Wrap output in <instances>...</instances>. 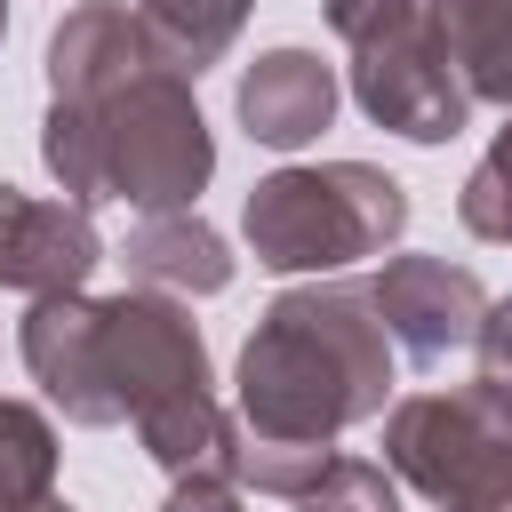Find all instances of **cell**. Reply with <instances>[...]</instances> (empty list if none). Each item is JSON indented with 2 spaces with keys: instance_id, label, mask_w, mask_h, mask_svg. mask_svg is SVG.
Listing matches in <instances>:
<instances>
[{
  "instance_id": "20",
  "label": "cell",
  "mask_w": 512,
  "mask_h": 512,
  "mask_svg": "<svg viewBox=\"0 0 512 512\" xmlns=\"http://www.w3.org/2000/svg\"><path fill=\"white\" fill-rule=\"evenodd\" d=\"M504 312H512V296H504Z\"/></svg>"
},
{
  "instance_id": "17",
  "label": "cell",
  "mask_w": 512,
  "mask_h": 512,
  "mask_svg": "<svg viewBox=\"0 0 512 512\" xmlns=\"http://www.w3.org/2000/svg\"><path fill=\"white\" fill-rule=\"evenodd\" d=\"M160 512H240V488L224 480V472H192V480H176L168 488V504Z\"/></svg>"
},
{
  "instance_id": "5",
  "label": "cell",
  "mask_w": 512,
  "mask_h": 512,
  "mask_svg": "<svg viewBox=\"0 0 512 512\" xmlns=\"http://www.w3.org/2000/svg\"><path fill=\"white\" fill-rule=\"evenodd\" d=\"M328 24L352 48V96L376 128L408 144H448L472 128V96L440 48L432 0H328Z\"/></svg>"
},
{
  "instance_id": "19",
  "label": "cell",
  "mask_w": 512,
  "mask_h": 512,
  "mask_svg": "<svg viewBox=\"0 0 512 512\" xmlns=\"http://www.w3.org/2000/svg\"><path fill=\"white\" fill-rule=\"evenodd\" d=\"M0 32H8V0H0Z\"/></svg>"
},
{
  "instance_id": "16",
  "label": "cell",
  "mask_w": 512,
  "mask_h": 512,
  "mask_svg": "<svg viewBox=\"0 0 512 512\" xmlns=\"http://www.w3.org/2000/svg\"><path fill=\"white\" fill-rule=\"evenodd\" d=\"M472 392H480L496 416H512V312H504V304H488V320H480V336H472Z\"/></svg>"
},
{
  "instance_id": "13",
  "label": "cell",
  "mask_w": 512,
  "mask_h": 512,
  "mask_svg": "<svg viewBox=\"0 0 512 512\" xmlns=\"http://www.w3.org/2000/svg\"><path fill=\"white\" fill-rule=\"evenodd\" d=\"M56 496V424L32 400H0V512H40Z\"/></svg>"
},
{
  "instance_id": "3",
  "label": "cell",
  "mask_w": 512,
  "mask_h": 512,
  "mask_svg": "<svg viewBox=\"0 0 512 512\" xmlns=\"http://www.w3.org/2000/svg\"><path fill=\"white\" fill-rule=\"evenodd\" d=\"M240 432L288 448H336L352 424L392 400V336L368 304V280L280 288L240 344Z\"/></svg>"
},
{
  "instance_id": "18",
  "label": "cell",
  "mask_w": 512,
  "mask_h": 512,
  "mask_svg": "<svg viewBox=\"0 0 512 512\" xmlns=\"http://www.w3.org/2000/svg\"><path fill=\"white\" fill-rule=\"evenodd\" d=\"M40 512H80V504H64V496H48V504H40Z\"/></svg>"
},
{
  "instance_id": "9",
  "label": "cell",
  "mask_w": 512,
  "mask_h": 512,
  "mask_svg": "<svg viewBox=\"0 0 512 512\" xmlns=\"http://www.w3.org/2000/svg\"><path fill=\"white\" fill-rule=\"evenodd\" d=\"M336 104H344V88H336V64L320 48H264L240 72V88H232V112H240L248 144H264V152L320 144L328 120H336Z\"/></svg>"
},
{
  "instance_id": "14",
  "label": "cell",
  "mask_w": 512,
  "mask_h": 512,
  "mask_svg": "<svg viewBox=\"0 0 512 512\" xmlns=\"http://www.w3.org/2000/svg\"><path fill=\"white\" fill-rule=\"evenodd\" d=\"M456 216H464V232H472V240L512 248V120L496 128V144H488V152H480V168L464 176Z\"/></svg>"
},
{
  "instance_id": "15",
  "label": "cell",
  "mask_w": 512,
  "mask_h": 512,
  "mask_svg": "<svg viewBox=\"0 0 512 512\" xmlns=\"http://www.w3.org/2000/svg\"><path fill=\"white\" fill-rule=\"evenodd\" d=\"M296 512H400V480L368 456H328V472L296 496Z\"/></svg>"
},
{
  "instance_id": "1",
  "label": "cell",
  "mask_w": 512,
  "mask_h": 512,
  "mask_svg": "<svg viewBox=\"0 0 512 512\" xmlns=\"http://www.w3.org/2000/svg\"><path fill=\"white\" fill-rule=\"evenodd\" d=\"M40 160L72 208L120 200L136 216H176L216 176V136L200 96L144 40L136 8L80 0L48 32V128Z\"/></svg>"
},
{
  "instance_id": "2",
  "label": "cell",
  "mask_w": 512,
  "mask_h": 512,
  "mask_svg": "<svg viewBox=\"0 0 512 512\" xmlns=\"http://www.w3.org/2000/svg\"><path fill=\"white\" fill-rule=\"evenodd\" d=\"M32 384L88 432L136 424L144 456L168 480H232V416L208 392V344L176 296H40L16 328Z\"/></svg>"
},
{
  "instance_id": "10",
  "label": "cell",
  "mask_w": 512,
  "mask_h": 512,
  "mask_svg": "<svg viewBox=\"0 0 512 512\" xmlns=\"http://www.w3.org/2000/svg\"><path fill=\"white\" fill-rule=\"evenodd\" d=\"M120 264H128L136 288L176 296V304H192V296H224V288H232V248H224V232L200 224L192 208H176V216H144V224L120 240Z\"/></svg>"
},
{
  "instance_id": "12",
  "label": "cell",
  "mask_w": 512,
  "mask_h": 512,
  "mask_svg": "<svg viewBox=\"0 0 512 512\" xmlns=\"http://www.w3.org/2000/svg\"><path fill=\"white\" fill-rule=\"evenodd\" d=\"M248 8L256 0H136V24L160 48V64H176L184 80H200L208 64H224L240 48Z\"/></svg>"
},
{
  "instance_id": "11",
  "label": "cell",
  "mask_w": 512,
  "mask_h": 512,
  "mask_svg": "<svg viewBox=\"0 0 512 512\" xmlns=\"http://www.w3.org/2000/svg\"><path fill=\"white\" fill-rule=\"evenodd\" d=\"M432 24H440V48L480 104H504L512 112V0H432Z\"/></svg>"
},
{
  "instance_id": "8",
  "label": "cell",
  "mask_w": 512,
  "mask_h": 512,
  "mask_svg": "<svg viewBox=\"0 0 512 512\" xmlns=\"http://www.w3.org/2000/svg\"><path fill=\"white\" fill-rule=\"evenodd\" d=\"M96 264H104V240H96L88 208L40 200V192L0 176V288H16L32 304L40 296H80Z\"/></svg>"
},
{
  "instance_id": "4",
  "label": "cell",
  "mask_w": 512,
  "mask_h": 512,
  "mask_svg": "<svg viewBox=\"0 0 512 512\" xmlns=\"http://www.w3.org/2000/svg\"><path fill=\"white\" fill-rule=\"evenodd\" d=\"M240 232L256 248L264 272H344L360 256H384L408 232V184L384 176L376 160H312V168H272L248 208Z\"/></svg>"
},
{
  "instance_id": "7",
  "label": "cell",
  "mask_w": 512,
  "mask_h": 512,
  "mask_svg": "<svg viewBox=\"0 0 512 512\" xmlns=\"http://www.w3.org/2000/svg\"><path fill=\"white\" fill-rule=\"evenodd\" d=\"M368 304L416 368H440L448 352H472V336L488 320L480 272H464L448 256H384V272L368 280Z\"/></svg>"
},
{
  "instance_id": "6",
  "label": "cell",
  "mask_w": 512,
  "mask_h": 512,
  "mask_svg": "<svg viewBox=\"0 0 512 512\" xmlns=\"http://www.w3.org/2000/svg\"><path fill=\"white\" fill-rule=\"evenodd\" d=\"M384 472L440 512H512V416L472 384L416 392L384 416Z\"/></svg>"
}]
</instances>
